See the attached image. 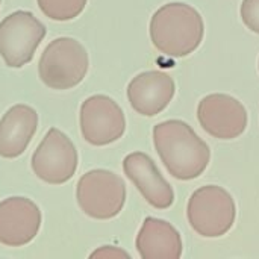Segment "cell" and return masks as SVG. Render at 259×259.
Masks as SVG:
<instances>
[{"mask_svg": "<svg viewBox=\"0 0 259 259\" xmlns=\"http://www.w3.org/2000/svg\"><path fill=\"white\" fill-rule=\"evenodd\" d=\"M153 144L167 171L179 181H193L208 167L209 146L182 120H167L153 127Z\"/></svg>", "mask_w": 259, "mask_h": 259, "instance_id": "6da1fadb", "label": "cell"}, {"mask_svg": "<svg viewBox=\"0 0 259 259\" xmlns=\"http://www.w3.org/2000/svg\"><path fill=\"white\" fill-rule=\"evenodd\" d=\"M205 24L191 5L173 2L161 6L150 20V39L158 52L170 58L193 53L203 41Z\"/></svg>", "mask_w": 259, "mask_h": 259, "instance_id": "7a4b0ae2", "label": "cell"}, {"mask_svg": "<svg viewBox=\"0 0 259 259\" xmlns=\"http://www.w3.org/2000/svg\"><path fill=\"white\" fill-rule=\"evenodd\" d=\"M190 226L205 238L226 235L237 217L234 197L219 185H205L196 190L187 206Z\"/></svg>", "mask_w": 259, "mask_h": 259, "instance_id": "3957f363", "label": "cell"}, {"mask_svg": "<svg viewBox=\"0 0 259 259\" xmlns=\"http://www.w3.org/2000/svg\"><path fill=\"white\" fill-rule=\"evenodd\" d=\"M88 64L85 47L74 38L61 36L44 49L38 62V73L49 88L70 90L83 80Z\"/></svg>", "mask_w": 259, "mask_h": 259, "instance_id": "277c9868", "label": "cell"}, {"mask_svg": "<svg viewBox=\"0 0 259 259\" xmlns=\"http://www.w3.org/2000/svg\"><path fill=\"white\" fill-rule=\"evenodd\" d=\"M80 209L91 219L109 220L117 217L126 202V185L123 179L103 168L85 173L76 188Z\"/></svg>", "mask_w": 259, "mask_h": 259, "instance_id": "5b68a950", "label": "cell"}, {"mask_svg": "<svg viewBox=\"0 0 259 259\" xmlns=\"http://www.w3.org/2000/svg\"><path fill=\"white\" fill-rule=\"evenodd\" d=\"M46 36V26L29 11H15L0 21V56L11 68H21Z\"/></svg>", "mask_w": 259, "mask_h": 259, "instance_id": "8992f818", "label": "cell"}, {"mask_svg": "<svg viewBox=\"0 0 259 259\" xmlns=\"http://www.w3.org/2000/svg\"><path fill=\"white\" fill-rule=\"evenodd\" d=\"M30 162L33 173L41 181L50 185H61L74 176L77 152L64 132L52 127L33 152Z\"/></svg>", "mask_w": 259, "mask_h": 259, "instance_id": "52a82bcc", "label": "cell"}, {"mask_svg": "<svg viewBox=\"0 0 259 259\" xmlns=\"http://www.w3.org/2000/svg\"><path fill=\"white\" fill-rule=\"evenodd\" d=\"M126 118L118 103L103 94L88 97L80 106V132L93 146H108L123 137Z\"/></svg>", "mask_w": 259, "mask_h": 259, "instance_id": "ba28073f", "label": "cell"}, {"mask_svg": "<svg viewBox=\"0 0 259 259\" xmlns=\"http://www.w3.org/2000/svg\"><path fill=\"white\" fill-rule=\"evenodd\" d=\"M197 120L202 129L219 140H234L244 134L247 127V111L244 105L222 93L203 97L197 105Z\"/></svg>", "mask_w": 259, "mask_h": 259, "instance_id": "9c48e42d", "label": "cell"}, {"mask_svg": "<svg viewBox=\"0 0 259 259\" xmlns=\"http://www.w3.org/2000/svg\"><path fill=\"white\" fill-rule=\"evenodd\" d=\"M41 226V211L30 199L8 197L0 202V244L21 247L30 243Z\"/></svg>", "mask_w": 259, "mask_h": 259, "instance_id": "30bf717a", "label": "cell"}, {"mask_svg": "<svg viewBox=\"0 0 259 259\" xmlns=\"http://www.w3.org/2000/svg\"><path fill=\"white\" fill-rule=\"evenodd\" d=\"M123 170L149 205L156 209H167L173 205L175 191L147 153H129L123 161Z\"/></svg>", "mask_w": 259, "mask_h": 259, "instance_id": "8fae6325", "label": "cell"}, {"mask_svg": "<svg viewBox=\"0 0 259 259\" xmlns=\"http://www.w3.org/2000/svg\"><path fill=\"white\" fill-rule=\"evenodd\" d=\"M176 93L175 80L170 74L158 70L137 74L127 85L131 106L141 115L155 117L162 112Z\"/></svg>", "mask_w": 259, "mask_h": 259, "instance_id": "7c38bea8", "label": "cell"}, {"mask_svg": "<svg viewBox=\"0 0 259 259\" xmlns=\"http://www.w3.org/2000/svg\"><path fill=\"white\" fill-rule=\"evenodd\" d=\"M38 127V114L29 105H14L0 120V156L18 158L30 144Z\"/></svg>", "mask_w": 259, "mask_h": 259, "instance_id": "4fadbf2b", "label": "cell"}, {"mask_svg": "<svg viewBox=\"0 0 259 259\" xmlns=\"http://www.w3.org/2000/svg\"><path fill=\"white\" fill-rule=\"evenodd\" d=\"M137 250L143 259H179L182 238L178 229L161 219L147 217L137 235Z\"/></svg>", "mask_w": 259, "mask_h": 259, "instance_id": "5bb4252c", "label": "cell"}, {"mask_svg": "<svg viewBox=\"0 0 259 259\" xmlns=\"http://www.w3.org/2000/svg\"><path fill=\"white\" fill-rule=\"evenodd\" d=\"M87 0H38L41 12L56 21H68L82 14Z\"/></svg>", "mask_w": 259, "mask_h": 259, "instance_id": "9a60e30c", "label": "cell"}, {"mask_svg": "<svg viewBox=\"0 0 259 259\" xmlns=\"http://www.w3.org/2000/svg\"><path fill=\"white\" fill-rule=\"evenodd\" d=\"M241 18L247 29L259 35V0H243Z\"/></svg>", "mask_w": 259, "mask_h": 259, "instance_id": "2e32d148", "label": "cell"}, {"mask_svg": "<svg viewBox=\"0 0 259 259\" xmlns=\"http://www.w3.org/2000/svg\"><path fill=\"white\" fill-rule=\"evenodd\" d=\"M91 258H126L129 259L131 258V255L127 253V252H124V250H121V249H118V247H112V246H103V247H100L99 250H96L93 255H91Z\"/></svg>", "mask_w": 259, "mask_h": 259, "instance_id": "e0dca14e", "label": "cell"}, {"mask_svg": "<svg viewBox=\"0 0 259 259\" xmlns=\"http://www.w3.org/2000/svg\"><path fill=\"white\" fill-rule=\"evenodd\" d=\"M258 68H259V62H258Z\"/></svg>", "mask_w": 259, "mask_h": 259, "instance_id": "ac0fdd59", "label": "cell"}, {"mask_svg": "<svg viewBox=\"0 0 259 259\" xmlns=\"http://www.w3.org/2000/svg\"><path fill=\"white\" fill-rule=\"evenodd\" d=\"M0 3H2V0H0Z\"/></svg>", "mask_w": 259, "mask_h": 259, "instance_id": "d6986e66", "label": "cell"}]
</instances>
